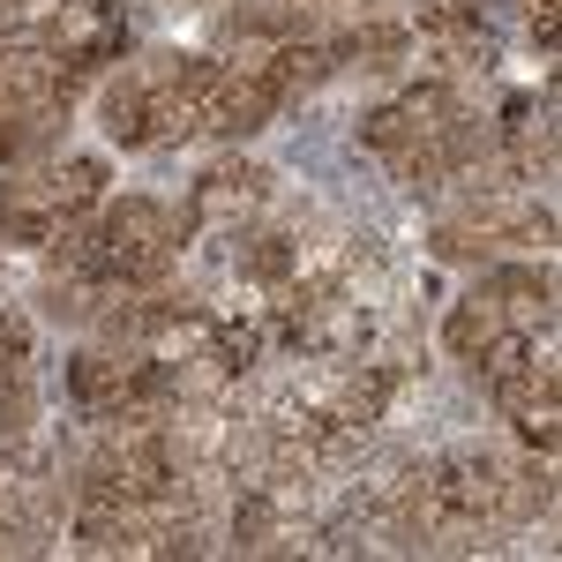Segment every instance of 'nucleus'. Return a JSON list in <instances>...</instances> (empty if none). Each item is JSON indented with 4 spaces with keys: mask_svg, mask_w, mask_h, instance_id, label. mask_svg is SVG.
I'll return each instance as SVG.
<instances>
[{
    "mask_svg": "<svg viewBox=\"0 0 562 562\" xmlns=\"http://www.w3.org/2000/svg\"><path fill=\"white\" fill-rule=\"evenodd\" d=\"M105 203V158H38L0 180V240L15 248H53Z\"/></svg>",
    "mask_w": 562,
    "mask_h": 562,
    "instance_id": "nucleus-3",
    "label": "nucleus"
},
{
    "mask_svg": "<svg viewBox=\"0 0 562 562\" xmlns=\"http://www.w3.org/2000/svg\"><path fill=\"white\" fill-rule=\"evenodd\" d=\"M262 203H270V173H262V166H211V173L188 188V225L240 233Z\"/></svg>",
    "mask_w": 562,
    "mask_h": 562,
    "instance_id": "nucleus-10",
    "label": "nucleus"
},
{
    "mask_svg": "<svg viewBox=\"0 0 562 562\" xmlns=\"http://www.w3.org/2000/svg\"><path fill=\"white\" fill-rule=\"evenodd\" d=\"M217 83H225V60H203V53H158L128 68L121 83L105 90V135L121 150H150V143H180V135L211 128Z\"/></svg>",
    "mask_w": 562,
    "mask_h": 562,
    "instance_id": "nucleus-2",
    "label": "nucleus"
},
{
    "mask_svg": "<svg viewBox=\"0 0 562 562\" xmlns=\"http://www.w3.org/2000/svg\"><path fill=\"white\" fill-rule=\"evenodd\" d=\"M465 105H458V90L442 83H413V90H397L390 105H375L368 121H360V150H375V158H390V166H405L428 135H442L450 121H458Z\"/></svg>",
    "mask_w": 562,
    "mask_h": 562,
    "instance_id": "nucleus-8",
    "label": "nucleus"
},
{
    "mask_svg": "<svg viewBox=\"0 0 562 562\" xmlns=\"http://www.w3.org/2000/svg\"><path fill=\"white\" fill-rule=\"evenodd\" d=\"M23 45L53 53L60 68H76V76L90 83L105 60L128 53V15H121V0H60L38 31H23Z\"/></svg>",
    "mask_w": 562,
    "mask_h": 562,
    "instance_id": "nucleus-7",
    "label": "nucleus"
},
{
    "mask_svg": "<svg viewBox=\"0 0 562 562\" xmlns=\"http://www.w3.org/2000/svg\"><path fill=\"white\" fill-rule=\"evenodd\" d=\"M487 397L518 420V435L540 450V458H555V360L548 352H525V360H510L495 383H487Z\"/></svg>",
    "mask_w": 562,
    "mask_h": 562,
    "instance_id": "nucleus-9",
    "label": "nucleus"
},
{
    "mask_svg": "<svg viewBox=\"0 0 562 562\" xmlns=\"http://www.w3.org/2000/svg\"><path fill=\"white\" fill-rule=\"evenodd\" d=\"M83 98V76L60 68L38 45L0 53V166H38L68 128V105Z\"/></svg>",
    "mask_w": 562,
    "mask_h": 562,
    "instance_id": "nucleus-4",
    "label": "nucleus"
},
{
    "mask_svg": "<svg viewBox=\"0 0 562 562\" xmlns=\"http://www.w3.org/2000/svg\"><path fill=\"white\" fill-rule=\"evenodd\" d=\"M510 503V465L495 450H450L435 473H420V532H473L495 525Z\"/></svg>",
    "mask_w": 562,
    "mask_h": 562,
    "instance_id": "nucleus-6",
    "label": "nucleus"
},
{
    "mask_svg": "<svg viewBox=\"0 0 562 562\" xmlns=\"http://www.w3.org/2000/svg\"><path fill=\"white\" fill-rule=\"evenodd\" d=\"M525 15H532V38H540V53H555V0H525Z\"/></svg>",
    "mask_w": 562,
    "mask_h": 562,
    "instance_id": "nucleus-11",
    "label": "nucleus"
},
{
    "mask_svg": "<svg viewBox=\"0 0 562 562\" xmlns=\"http://www.w3.org/2000/svg\"><path fill=\"white\" fill-rule=\"evenodd\" d=\"M548 323H555V278L548 270H495L450 307V352L480 368L495 346L540 338Z\"/></svg>",
    "mask_w": 562,
    "mask_h": 562,
    "instance_id": "nucleus-5",
    "label": "nucleus"
},
{
    "mask_svg": "<svg viewBox=\"0 0 562 562\" xmlns=\"http://www.w3.org/2000/svg\"><path fill=\"white\" fill-rule=\"evenodd\" d=\"M15 15H23V0H0V23H15Z\"/></svg>",
    "mask_w": 562,
    "mask_h": 562,
    "instance_id": "nucleus-12",
    "label": "nucleus"
},
{
    "mask_svg": "<svg viewBox=\"0 0 562 562\" xmlns=\"http://www.w3.org/2000/svg\"><path fill=\"white\" fill-rule=\"evenodd\" d=\"M180 256V217L150 195H121V203H98V211L53 240L45 256V307L90 323L113 301H128L143 285H158Z\"/></svg>",
    "mask_w": 562,
    "mask_h": 562,
    "instance_id": "nucleus-1",
    "label": "nucleus"
}]
</instances>
